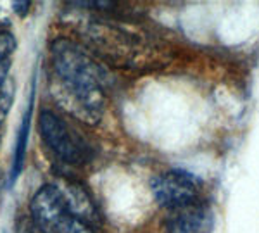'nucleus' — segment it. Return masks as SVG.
<instances>
[{"instance_id":"9d476101","label":"nucleus","mask_w":259,"mask_h":233,"mask_svg":"<svg viewBox=\"0 0 259 233\" xmlns=\"http://www.w3.org/2000/svg\"><path fill=\"white\" fill-rule=\"evenodd\" d=\"M14 95V81H6L0 88V119L6 118V112L9 111Z\"/></svg>"},{"instance_id":"20e7f679","label":"nucleus","mask_w":259,"mask_h":233,"mask_svg":"<svg viewBox=\"0 0 259 233\" xmlns=\"http://www.w3.org/2000/svg\"><path fill=\"white\" fill-rule=\"evenodd\" d=\"M31 221L41 233H102L74 214L64 204L52 183H47L33 195L30 202Z\"/></svg>"},{"instance_id":"6e6552de","label":"nucleus","mask_w":259,"mask_h":233,"mask_svg":"<svg viewBox=\"0 0 259 233\" xmlns=\"http://www.w3.org/2000/svg\"><path fill=\"white\" fill-rule=\"evenodd\" d=\"M31 111H33V97L28 106V111L24 112L23 121H21L18 138H16V149H14V159H12L11 168V185L19 178L21 171L24 168V159H26V147H28V136H30V123H31Z\"/></svg>"},{"instance_id":"f03ea898","label":"nucleus","mask_w":259,"mask_h":233,"mask_svg":"<svg viewBox=\"0 0 259 233\" xmlns=\"http://www.w3.org/2000/svg\"><path fill=\"white\" fill-rule=\"evenodd\" d=\"M80 33L95 57H102L104 62L118 68L145 71L162 68L171 61L161 41L114 21L92 19Z\"/></svg>"},{"instance_id":"9b49d317","label":"nucleus","mask_w":259,"mask_h":233,"mask_svg":"<svg viewBox=\"0 0 259 233\" xmlns=\"http://www.w3.org/2000/svg\"><path fill=\"white\" fill-rule=\"evenodd\" d=\"M18 233H41L38 228L35 226V223L30 219H24V221H21L18 224Z\"/></svg>"},{"instance_id":"ddd939ff","label":"nucleus","mask_w":259,"mask_h":233,"mask_svg":"<svg viewBox=\"0 0 259 233\" xmlns=\"http://www.w3.org/2000/svg\"><path fill=\"white\" fill-rule=\"evenodd\" d=\"M0 187H2V173H0Z\"/></svg>"},{"instance_id":"f8f14e48","label":"nucleus","mask_w":259,"mask_h":233,"mask_svg":"<svg viewBox=\"0 0 259 233\" xmlns=\"http://www.w3.org/2000/svg\"><path fill=\"white\" fill-rule=\"evenodd\" d=\"M30 6L31 2H12V9H14V12H18L21 18H24V14L30 9Z\"/></svg>"},{"instance_id":"1a4fd4ad","label":"nucleus","mask_w":259,"mask_h":233,"mask_svg":"<svg viewBox=\"0 0 259 233\" xmlns=\"http://www.w3.org/2000/svg\"><path fill=\"white\" fill-rule=\"evenodd\" d=\"M16 51V38L7 31L0 33V88L7 81V73L11 69L12 52Z\"/></svg>"},{"instance_id":"423d86ee","label":"nucleus","mask_w":259,"mask_h":233,"mask_svg":"<svg viewBox=\"0 0 259 233\" xmlns=\"http://www.w3.org/2000/svg\"><path fill=\"white\" fill-rule=\"evenodd\" d=\"M52 185L57 190V194L61 195V199L64 201L66 206L74 214H78L92 226L102 230V218H100L99 209L94 202V197H92L85 187L74 180H69V178H59Z\"/></svg>"},{"instance_id":"7ed1b4c3","label":"nucleus","mask_w":259,"mask_h":233,"mask_svg":"<svg viewBox=\"0 0 259 233\" xmlns=\"http://www.w3.org/2000/svg\"><path fill=\"white\" fill-rule=\"evenodd\" d=\"M38 130L45 147L64 164L85 166L94 159V147L85 135L71 126L61 114L44 109L38 118Z\"/></svg>"},{"instance_id":"f257e3e1","label":"nucleus","mask_w":259,"mask_h":233,"mask_svg":"<svg viewBox=\"0 0 259 233\" xmlns=\"http://www.w3.org/2000/svg\"><path fill=\"white\" fill-rule=\"evenodd\" d=\"M50 73L57 106L87 124L102 119L114 76L89 49L66 36L56 38L50 43Z\"/></svg>"},{"instance_id":"39448f33","label":"nucleus","mask_w":259,"mask_h":233,"mask_svg":"<svg viewBox=\"0 0 259 233\" xmlns=\"http://www.w3.org/2000/svg\"><path fill=\"white\" fill-rule=\"evenodd\" d=\"M150 189L156 202L171 213L200 202L202 181L185 169H168L154 178Z\"/></svg>"},{"instance_id":"0eeeda50","label":"nucleus","mask_w":259,"mask_h":233,"mask_svg":"<svg viewBox=\"0 0 259 233\" xmlns=\"http://www.w3.org/2000/svg\"><path fill=\"white\" fill-rule=\"evenodd\" d=\"M207 223V209L204 204H192L178 211H171L164 221L166 233H200Z\"/></svg>"}]
</instances>
